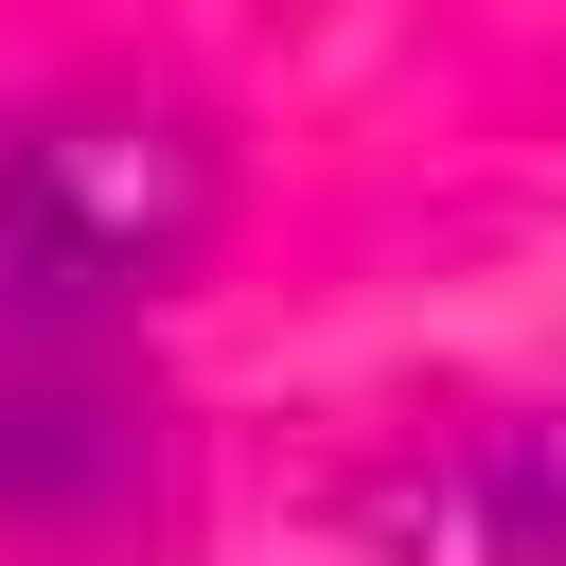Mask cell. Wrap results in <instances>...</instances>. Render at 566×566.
Wrapping results in <instances>:
<instances>
[{"instance_id":"6da1fadb","label":"cell","mask_w":566,"mask_h":566,"mask_svg":"<svg viewBox=\"0 0 566 566\" xmlns=\"http://www.w3.org/2000/svg\"><path fill=\"white\" fill-rule=\"evenodd\" d=\"M230 212L212 124L142 106V88H53L0 124V354H88L106 318H142Z\"/></svg>"},{"instance_id":"7a4b0ae2","label":"cell","mask_w":566,"mask_h":566,"mask_svg":"<svg viewBox=\"0 0 566 566\" xmlns=\"http://www.w3.org/2000/svg\"><path fill=\"white\" fill-rule=\"evenodd\" d=\"M142 478V407L88 354H0V513H88Z\"/></svg>"},{"instance_id":"3957f363","label":"cell","mask_w":566,"mask_h":566,"mask_svg":"<svg viewBox=\"0 0 566 566\" xmlns=\"http://www.w3.org/2000/svg\"><path fill=\"white\" fill-rule=\"evenodd\" d=\"M424 513H442L478 566H566V424H478V442L424 478Z\"/></svg>"}]
</instances>
